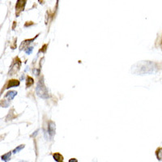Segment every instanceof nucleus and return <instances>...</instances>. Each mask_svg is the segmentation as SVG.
Returning <instances> with one entry per match:
<instances>
[{
  "label": "nucleus",
  "mask_w": 162,
  "mask_h": 162,
  "mask_svg": "<svg viewBox=\"0 0 162 162\" xmlns=\"http://www.w3.org/2000/svg\"><path fill=\"white\" fill-rule=\"evenodd\" d=\"M157 71L156 65L151 61H140L134 64L131 67V72L136 75H150Z\"/></svg>",
  "instance_id": "1"
},
{
  "label": "nucleus",
  "mask_w": 162,
  "mask_h": 162,
  "mask_svg": "<svg viewBox=\"0 0 162 162\" xmlns=\"http://www.w3.org/2000/svg\"><path fill=\"white\" fill-rule=\"evenodd\" d=\"M27 49H24V50H25V53H26L27 54H30L32 53V51H33V47H28Z\"/></svg>",
  "instance_id": "13"
},
{
  "label": "nucleus",
  "mask_w": 162,
  "mask_h": 162,
  "mask_svg": "<svg viewBox=\"0 0 162 162\" xmlns=\"http://www.w3.org/2000/svg\"><path fill=\"white\" fill-rule=\"evenodd\" d=\"M36 91H37V93L40 97L44 98V99L49 97V93H48L47 88H45V84H44L43 79H41L38 83Z\"/></svg>",
  "instance_id": "2"
},
{
  "label": "nucleus",
  "mask_w": 162,
  "mask_h": 162,
  "mask_svg": "<svg viewBox=\"0 0 162 162\" xmlns=\"http://www.w3.org/2000/svg\"><path fill=\"white\" fill-rule=\"evenodd\" d=\"M48 132L51 137H53L55 134V123L54 122H49L48 125Z\"/></svg>",
  "instance_id": "3"
},
{
  "label": "nucleus",
  "mask_w": 162,
  "mask_h": 162,
  "mask_svg": "<svg viewBox=\"0 0 162 162\" xmlns=\"http://www.w3.org/2000/svg\"><path fill=\"white\" fill-rule=\"evenodd\" d=\"M16 63H17V62H16V63H14L12 66H14L15 67H17V68H19V69L20 64H19V65H18V66H17V65H16ZM13 70H14V68H11V71H10V73H11V74H14V73H15V71H13Z\"/></svg>",
  "instance_id": "12"
},
{
  "label": "nucleus",
  "mask_w": 162,
  "mask_h": 162,
  "mask_svg": "<svg viewBox=\"0 0 162 162\" xmlns=\"http://www.w3.org/2000/svg\"><path fill=\"white\" fill-rule=\"evenodd\" d=\"M54 158L58 162H60L63 161V156L60 153H55V154H54Z\"/></svg>",
  "instance_id": "8"
},
{
  "label": "nucleus",
  "mask_w": 162,
  "mask_h": 162,
  "mask_svg": "<svg viewBox=\"0 0 162 162\" xmlns=\"http://www.w3.org/2000/svg\"><path fill=\"white\" fill-rule=\"evenodd\" d=\"M24 147V145H19V147H15V149H14V151L12 152L13 153H18L21 149H23Z\"/></svg>",
  "instance_id": "11"
},
{
  "label": "nucleus",
  "mask_w": 162,
  "mask_h": 162,
  "mask_svg": "<svg viewBox=\"0 0 162 162\" xmlns=\"http://www.w3.org/2000/svg\"><path fill=\"white\" fill-rule=\"evenodd\" d=\"M19 85V80H16V79H11V80H9V82L7 84V87H6V89H8L10 88H12V87H17Z\"/></svg>",
  "instance_id": "4"
},
{
  "label": "nucleus",
  "mask_w": 162,
  "mask_h": 162,
  "mask_svg": "<svg viewBox=\"0 0 162 162\" xmlns=\"http://www.w3.org/2000/svg\"><path fill=\"white\" fill-rule=\"evenodd\" d=\"M25 3H26V0H18L16 6H15V8L17 9V11H22L24 8Z\"/></svg>",
  "instance_id": "5"
},
{
  "label": "nucleus",
  "mask_w": 162,
  "mask_h": 162,
  "mask_svg": "<svg viewBox=\"0 0 162 162\" xmlns=\"http://www.w3.org/2000/svg\"><path fill=\"white\" fill-rule=\"evenodd\" d=\"M11 152H8L7 154H4L3 156H2V160L3 161H8L9 160H10V158H11Z\"/></svg>",
  "instance_id": "9"
},
{
  "label": "nucleus",
  "mask_w": 162,
  "mask_h": 162,
  "mask_svg": "<svg viewBox=\"0 0 162 162\" xmlns=\"http://www.w3.org/2000/svg\"><path fill=\"white\" fill-rule=\"evenodd\" d=\"M33 83V79L32 78V77H28L26 79V86L27 88H29V87H30L32 84Z\"/></svg>",
  "instance_id": "10"
},
{
  "label": "nucleus",
  "mask_w": 162,
  "mask_h": 162,
  "mask_svg": "<svg viewBox=\"0 0 162 162\" xmlns=\"http://www.w3.org/2000/svg\"><path fill=\"white\" fill-rule=\"evenodd\" d=\"M156 156L158 161H162V147H159L156 152Z\"/></svg>",
  "instance_id": "7"
},
{
  "label": "nucleus",
  "mask_w": 162,
  "mask_h": 162,
  "mask_svg": "<svg viewBox=\"0 0 162 162\" xmlns=\"http://www.w3.org/2000/svg\"><path fill=\"white\" fill-rule=\"evenodd\" d=\"M16 95H17V92H15V91H10V92H8V93L6 94L5 97L8 98V100L11 101V100H12L13 98L15 97Z\"/></svg>",
  "instance_id": "6"
}]
</instances>
